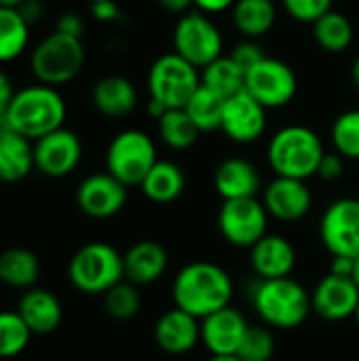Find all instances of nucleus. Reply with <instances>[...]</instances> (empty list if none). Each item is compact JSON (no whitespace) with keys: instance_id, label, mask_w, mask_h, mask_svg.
Wrapping results in <instances>:
<instances>
[{"instance_id":"1","label":"nucleus","mask_w":359,"mask_h":361,"mask_svg":"<svg viewBox=\"0 0 359 361\" xmlns=\"http://www.w3.org/2000/svg\"><path fill=\"white\" fill-rule=\"evenodd\" d=\"M235 286L231 275L216 262L197 260L182 267L171 283V296L178 309L203 319L231 305Z\"/></svg>"},{"instance_id":"2","label":"nucleus","mask_w":359,"mask_h":361,"mask_svg":"<svg viewBox=\"0 0 359 361\" xmlns=\"http://www.w3.org/2000/svg\"><path fill=\"white\" fill-rule=\"evenodd\" d=\"M68 108L63 95L51 85H30L19 89L4 114L11 131L36 142L63 127Z\"/></svg>"},{"instance_id":"3","label":"nucleus","mask_w":359,"mask_h":361,"mask_svg":"<svg viewBox=\"0 0 359 361\" xmlns=\"http://www.w3.org/2000/svg\"><path fill=\"white\" fill-rule=\"evenodd\" d=\"M250 298L262 324L275 330H294L313 313L311 294L292 277L258 279Z\"/></svg>"},{"instance_id":"4","label":"nucleus","mask_w":359,"mask_h":361,"mask_svg":"<svg viewBox=\"0 0 359 361\" xmlns=\"http://www.w3.org/2000/svg\"><path fill=\"white\" fill-rule=\"evenodd\" d=\"M324 154L326 148L322 137L305 125H286L277 129L267 148V161L275 176L305 182L317 176Z\"/></svg>"},{"instance_id":"5","label":"nucleus","mask_w":359,"mask_h":361,"mask_svg":"<svg viewBox=\"0 0 359 361\" xmlns=\"http://www.w3.org/2000/svg\"><path fill=\"white\" fill-rule=\"evenodd\" d=\"M68 279L83 294H106L125 279L123 254L104 241H93L76 250L68 262Z\"/></svg>"},{"instance_id":"6","label":"nucleus","mask_w":359,"mask_h":361,"mask_svg":"<svg viewBox=\"0 0 359 361\" xmlns=\"http://www.w3.org/2000/svg\"><path fill=\"white\" fill-rule=\"evenodd\" d=\"M87 53L83 40L55 30L36 44L30 57V68L38 82L59 87L80 74Z\"/></svg>"},{"instance_id":"7","label":"nucleus","mask_w":359,"mask_h":361,"mask_svg":"<svg viewBox=\"0 0 359 361\" xmlns=\"http://www.w3.org/2000/svg\"><path fill=\"white\" fill-rule=\"evenodd\" d=\"M159 161L154 140L140 129H125L112 137L106 150V171L127 188L140 186Z\"/></svg>"},{"instance_id":"8","label":"nucleus","mask_w":359,"mask_h":361,"mask_svg":"<svg viewBox=\"0 0 359 361\" xmlns=\"http://www.w3.org/2000/svg\"><path fill=\"white\" fill-rule=\"evenodd\" d=\"M146 85L150 97L165 108H184L201 87V72L174 51L152 61Z\"/></svg>"},{"instance_id":"9","label":"nucleus","mask_w":359,"mask_h":361,"mask_svg":"<svg viewBox=\"0 0 359 361\" xmlns=\"http://www.w3.org/2000/svg\"><path fill=\"white\" fill-rule=\"evenodd\" d=\"M222 34L218 25L201 11L184 13L174 27V51L203 70L222 55Z\"/></svg>"},{"instance_id":"10","label":"nucleus","mask_w":359,"mask_h":361,"mask_svg":"<svg viewBox=\"0 0 359 361\" xmlns=\"http://www.w3.org/2000/svg\"><path fill=\"white\" fill-rule=\"evenodd\" d=\"M269 218L271 216L258 197L231 199L220 205L218 228L231 245L250 250L267 235Z\"/></svg>"},{"instance_id":"11","label":"nucleus","mask_w":359,"mask_h":361,"mask_svg":"<svg viewBox=\"0 0 359 361\" xmlns=\"http://www.w3.org/2000/svg\"><path fill=\"white\" fill-rule=\"evenodd\" d=\"M243 89L267 110H277L288 106L296 97L298 78L286 61L264 57L245 72Z\"/></svg>"},{"instance_id":"12","label":"nucleus","mask_w":359,"mask_h":361,"mask_svg":"<svg viewBox=\"0 0 359 361\" xmlns=\"http://www.w3.org/2000/svg\"><path fill=\"white\" fill-rule=\"evenodd\" d=\"M320 239L332 256H359V199L330 203L320 220Z\"/></svg>"},{"instance_id":"13","label":"nucleus","mask_w":359,"mask_h":361,"mask_svg":"<svg viewBox=\"0 0 359 361\" xmlns=\"http://www.w3.org/2000/svg\"><path fill=\"white\" fill-rule=\"evenodd\" d=\"M83 159L80 137L61 127L34 142V165L47 178L70 176Z\"/></svg>"},{"instance_id":"14","label":"nucleus","mask_w":359,"mask_h":361,"mask_svg":"<svg viewBox=\"0 0 359 361\" xmlns=\"http://www.w3.org/2000/svg\"><path fill=\"white\" fill-rule=\"evenodd\" d=\"M220 131L235 144H254L267 131V108L243 89L224 99Z\"/></svg>"},{"instance_id":"15","label":"nucleus","mask_w":359,"mask_h":361,"mask_svg":"<svg viewBox=\"0 0 359 361\" xmlns=\"http://www.w3.org/2000/svg\"><path fill=\"white\" fill-rule=\"evenodd\" d=\"M127 203V186L112 173L87 176L76 188L78 209L95 220H106L116 216Z\"/></svg>"},{"instance_id":"16","label":"nucleus","mask_w":359,"mask_h":361,"mask_svg":"<svg viewBox=\"0 0 359 361\" xmlns=\"http://www.w3.org/2000/svg\"><path fill=\"white\" fill-rule=\"evenodd\" d=\"M359 305V288L353 277L328 273L311 292L313 313L326 322H345L355 315Z\"/></svg>"},{"instance_id":"17","label":"nucleus","mask_w":359,"mask_h":361,"mask_svg":"<svg viewBox=\"0 0 359 361\" xmlns=\"http://www.w3.org/2000/svg\"><path fill=\"white\" fill-rule=\"evenodd\" d=\"M262 203L271 218L279 222H298L311 212L313 195L305 180L277 176L264 186Z\"/></svg>"},{"instance_id":"18","label":"nucleus","mask_w":359,"mask_h":361,"mask_svg":"<svg viewBox=\"0 0 359 361\" xmlns=\"http://www.w3.org/2000/svg\"><path fill=\"white\" fill-rule=\"evenodd\" d=\"M250 324L235 307H224L201 319V345L209 355H237Z\"/></svg>"},{"instance_id":"19","label":"nucleus","mask_w":359,"mask_h":361,"mask_svg":"<svg viewBox=\"0 0 359 361\" xmlns=\"http://www.w3.org/2000/svg\"><path fill=\"white\" fill-rule=\"evenodd\" d=\"M154 341L169 355H186L201 343V319L174 307L157 319Z\"/></svg>"},{"instance_id":"20","label":"nucleus","mask_w":359,"mask_h":361,"mask_svg":"<svg viewBox=\"0 0 359 361\" xmlns=\"http://www.w3.org/2000/svg\"><path fill=\"white\" fill-rule=\"evenodd\" d=\"M296 250L290 239L281 235H264L256 245L250 247V264L258 279H281L290 277L296 269Z\"/></svg>"},{"instance_id":"21","label":"nucleus","mask_w":359,"mask_h":361,"mask_svg":"<svg viewBox=\"0 0 359 361\" xmlns=\"http://www.w3.org/2000/svg\"><path fill=\"white\" fill-rule=\"evenodd\" d=\"M214 188L222 201L258 197L262 188V178L258 167L241 157L222 161L214 173Z\"/></svg>"},{"instance_id":"22","label":"nucleus","mask_w":359,"mask_h":361,"mask_svg":"<svg viewBox=\"0 0 359 361\" xmlns=\"http://www.w3.org/2000/svg\"><path fill=\"white\" fill-rule=\"evenodd\" d=\"M17 313L25 322L30 332L36 336L53 334L63 319V307L59 298L53 292L36 286L23 292L17 305Z\"/></svg>"},{"instance_id":"23","label":"nucleus","mask_w":359,"mask_h":361,"mask_svg":"<svg viewBox=\"0 0 359 361\" xmlns=\"http://www.w3.org/2000/svg\"><path fill=\"white\" fill-rule=\"evenodd\" d=\"M123 264H125V279L135 283V286H150L159 281L169 264L167 250L152 239H144L133 243L125 254H123Z\"/></svg>"},{"instance_id":"24","label":"nucleus","mask_w":359,"mask_h":361,"mask_svg":"<svg viewBox=\"0 0 359 361\" xmlns=\"http://www.w3.org/2000/svg\"><path fill=\"white\" fill-rule=\"evenodd\" d=\"M34 169V142L6 129L0 135V182H21Z\"/></svg>"},{"instance_id":"25","label":"nucleus","mask_w":359,"mask_h":361,"mask_svg":"<svg viewBox=\"0 0 359 361\" xmlns=\"http://www.w3.org/2000/svg\"><path fill=\"white\" fill-rule=\"evenodd\" d=\"M91 99L99 114L108 118H121L133 112L138 104V91L125 76H106L95 82Z\"/></svg>"},{"instance_id":"26","label":"nucleus","mask_w":359,"mask_h":361,"mask_svg":"<svg viewBox=\"0 0 359 361\" xmlns=\"http://www.w3.org/2000/svg\"><path fill=\"white\" fill-rule=\"evenodd\" d=\"M144 197L152 203L167 205L180 199L186 188V176L174 161H157L140 184Z\"/></svg>"},{"instance_id":"27","label":"nucleus","mask_w":359,"mask_h":361,"mask_svg":"<svg viewBox=\"0 0 359 361\" xmlns=\"http://www.w3.org/2000/svg\"><path fill=\"white\" fill-rule=\"evenodd\" d=\"M233 25L252 40L267 36L277 21V4L273 0H237L231 8Z\"/></svg>"},{"instance_id":"28","label":"nucleus","mask_w":359,"mask_h":361,"mask_svg":"<svg viewBox=\"0 0 359 361\" xmlns=\"http://www.w3.org/2000/svg\"><path fill=\"white\" fill-rule=\"evenodd\" d=\"M40 277V262L25 247H8L0 252V283L15 290H30Z\"/></svg>"},{"instance_id":"29","label":"nucleus","mask_w":359,"mask_h":361,"mask_svg":"<svg viewBox=\"0 0 359 361\" xmlns=\"http://www.w3.org/2000/svg\"><path fill=\"white\" fill-rule=\"evenodd\" d=\"M201 85L218 93L220 97L229 99L235 93L243 91L245 70L231 55H220L218 59H214L201 70Z\"/></svg>"},{"instance_id":"30","label":"nucleus","mask_w":359,"mask_h":361,"mask_svg":"<svg viewBox=\"0 0 359 361\" xmlns=\"http://www.w3.org/2000/svg\"><path fill=\"white\" fill-rule=\"evenodd\" d=\"M313 38L326 53H345L355 38L353 23L341 11H328L313 23Z\"/></svg>"},{"instance_id":"31","label":"nucleus","mask_w":359,"mask_h":361,"mask_svg":"<svg viewBox=\"0 0 359 361\" xmlns=\"http://www.w3.org/2000/svg\"><path fill=\"white\" fill-rule=\"evenodd\" d=\"M30 42V23L19 8L0 6V63L15 61Z\"/></svg>"},{"instance_id":"32","label":"nucleus","mask_w":359,"mask_h":361,"mask_svg":"<svg viewBox=\"0 0 359 361\" xmlns=\"http://www.w3.org/2000/svg\"><path fill=\"white\" fill-rule=\"evenodd\" d=\"M157 123L163 144L171 150H186L195 146V142L201 135V131L197 129V125L184 108H169Z\"/></svg>"},{"instance_id":"33","label":"nucleus","mask_w":359,"mask_h":361,"mask_svg":"<svg viewBox=\"0 0 359 361\" xmlns=\"http://www.w3.org/2000/svg\"><path fill=\"white\" fill-rule=\"evenodd\" d=\"M184 110L193 118V123L197 125V129L201 133H209V131L220 129L222 110H224V97H220L218 93H214L207 87L201 85L195 91V95L188 99Z\"/></svg>"},{"instance_id":"34","label":"nucleus","mask_w":359,"mask_h":361,"mask_svg":"<svg viewBox=\"0 0 359 361\" xmlns=\"http://www.w3.org/2000/svg\"><path fill=\"white\" fill-rule=\"evenodd\" d=\"M34 334L17 311H0V360L21 355Z\"/></svg>"},{"instance_id":"35","label":"nucleus","mask_w":359,"mask_h":361,"mask_svg":"<svg viewBox=\"0 0 359 361\" xmlns=\"http://www.w3.org/2000/svg\"><path fill=\"white\" fill-rule=\"evenodd\" d=\"M140 286L123 279L114 288H110L104 294V309L112 319L118 322H129L133 319L140 309H142V296H140Z\"/></svg>"},{"instance_id":"36","label":"nucleus","mask_w":359,"mask_h":361,"mask_svg":"<svg viewBox=\"0 0 359 361\" xmlns=\"http://www.w3.org/2000/svg\"><path fill=\"white\" fill-rule=\"evenodd\" d=\"M334 152L345 159L359 161V108L341 112L330 129Z\"/></svg>"},{"instance_id":"37","label":"nucleus","mask_w":359,"mask_h":361,"mask_svg":"<svg viewBox=\"0 0 359 361\" xmlns=\"http://www.w3.org/2000/svg\"><path fill=\"white\" fill-rule=\"evenodd\" d=\"M269 326H252L248 328L237 357L243 361H271L275 355V336Z\"/></svg>"},{"instance_id":"38","label":"nucleus","mask_w":359,"mask_h":361,"mask_svg":"<svg viewBox=\"0 0 359 361\" xmlns=\"http://www.w3.org/2000/svg\"><path fill=\"white\" fill-rule=\"evenodd\" d=\"M334 0H281L284 11L298 23H315L328 11H332Z\"/></svg>"},{"instance_id":"39","label":"nucleus","mask_w":359,"mask_h":361,"mask_svg":"<svg viewBox=\"0 0 359 361\" xmlns=\"http://www.w3.org/2000/svg\"><path fill=\"white\" fill-rule=\"evenodd\" d=\"M245 72L252 68V66H256L260 59H264L267 55H264V51H262V47L256 42V40H252V38H245L243 42H237L235 47H233V51L229 53Z\"/></svg>"},{"instance_id":"40","label":"nucleus","mask_w":359,"mask_h":361,"mask_svg":"<svg viewBox=\"0 0 359 361\" xmlns=\"http://www.w3.org/2000/svg\"><path fill=\"white\" fill-rule=\"evenodd\" d=\"M343 173H345V157H341L339 152H326L324 159L320 161L317 178H322L326 182H334Z\"/></svg>"},{"instance_id":"41","label":"nucleus","mask_w":359,"mask_h":361,"mask_svg":"<svg viewBox=\"0 0 359 361\" xmlns=\"http://www.w3.org/2000/svg\"><path fill=\"white\" fill-rule=\"evenodd\" d=\"M89 13L102 23H116L123 17L121 6L114 0H91L89 2Z\"/></svg>"},{"instance_id":"42","label":"nucleus","mask_w":359,"mask_h":361,"mask_svg":"<svg viewBox=\"0 0 359 361\" xmlns=\"http://www.w3.org/2000/svg\"><path fill=\"white\" fill-rule=\"evenodd\" d=\"M57 32L61 34H68V36H74V38H83V32H85V21L78 13H63L59 19H57V25H55Z\"/></svg>"},{"instance_id":"43","label":"nucleus","mask_w":359,"mask_h":361,"mask_svg":"<svg viewBox=\"0 0 359 361\" xmlns=\"http://www.w3.org/2000/svg\"><path fill=\"white\" fill-rule=\"evenodd\" d=\"M15 93H17V91H15V87H13V80L8 78L6 72L0 70V116L6 114V110H8V106H11L13 97H15Z\"/></svg>"},{"instance_id":"44","label":"nucleus","mask_w":359,"mask_h":361,"mask_svg":"<svg viewBox=\"0 0 359 361\" xmlns=\"http://www.w3.org/2000/svg\"><path fill=\"white\" fill-rule=\"evenodd\" d=\"M193 2H195L197 11H201L205 15H218V13L233 8L237 0H193Z\"/></svg>"},{"instance_id":"45","label":"nucleus","mask_w":359,"mask_h":361,"mask_svg":"<svg viewBox=\"0 0 359 361\" xmlns=\"http://www.w3.org/2000/svg\"><path fill=\"white\" fill-rule=\"evenodd\" d=\"M330 273L332 275H341V277H353V273H355V258H349V256H332Z\"/></svg>"},{"instance_id":"46","label":"nucleus","mask_w":359,"mask_h":361,"mask_svg":"<svg viewBox=\"0 0 359 361\" xmlns=\"http://www.w3.org/2000/svg\"><path fill=\"white\" fill-rule=\"evenodd\" d=\"M17 8H19V13L23 15V19H25L30 25L36 23V21L42 17V13H44V6H42L40 0H23Z\"/></svg>"},{"instance_id":"47","label":"nucleus","mask_w":359,"mask_h":361,"mask_svg":"<svg viewBox=\"0 0 359 361\" xmlns=\"http://www.w3.org/2000/svg\"><path fill=\"white\" fill-rule=\"evenodd\" d=\"M165 11H169V13H188V8L195 4L193 0H157Z\"/></svg>"},{"instance_id":"48","label":"nucleus","mask_w":359,"mask_h":361,"mask_svg":"<svg viewBox=\"0 0 359 361\" xmlns=\"http://www.w3.org/2000/svg\"><path fill=\"white\" fill-rule=\"evenodd\" d=\"M167 110H169V108H165V106H163L161 102H157V99H152V97L148 99L146 112H148V114H150L152 118H157V121H159V118H161V116H163V114H165Z\"/></svg>"},{"instance_id":"49","label":"nucleus","mask_w":359,"mask_h":361,"mask_svg":"<svg viewBox=\"0 0 359 361\" xmlns=\"http://www.w3.org/2000/svg\"><path fill=\"white\" fill-rule=\"evenodd\" d=\"M351 80H353L355 89L359 91V55L355 57V61H353V68H351Z\"/></svg>"},{"instance_id":"50","label":"nucleus","mask_w":359,"mask_h":361,"mask_svg":"<svg viewBox=\"0 0 359 361\" xmlns=\"http://www.w3.org/2000/svg\"><path fill=\"white\" fill-rule=\"evenodd\" d=\"M207 361H243V360H239L237 355H212Z\"/></svg>"},{"instance_id":"51","label":"nucleus","mask_w":359,"mask_h":361,"mask_svg":"<svg viewBox=\"0 0 359 361\" xmlns=\"http://www.w3.org/2000/svg\"><path fill=\"white\" fill-rule=\"evenodd\" d=\"M21 2L23 0H0V6H13V8H17Z\"/></svg>"},{"instance_id":"52","label":"nucleus","mask_w":359,"mask_h":361,"mask_svg":"<svg viewBox=\"0 0 359 361\" xmlns=\"http://www.w3.org/2000/svg\"><path fill=\"white\" fill-rule=\"evenodd\" d=\"M353 281L358 283V288H359V256L355 258V273H353Z\"/></svg>"},{"instance_id":"53","label":"nucleus","mask_w":359,"mask_h":361,"mask_svg":"<svg viewBox=\"0 0 359 361\" xmlns=\"http://www.w3.org/2000/svg\"><path fill=\"white\" fill-rule=\"evenodd\" d=\"M6 129H8V125H6V118H4V116H0V135H2Z\"/></svg>"},{"instance_id":"54","label":"nucleus","mask_w":359,"mask_h":361,"mask_svg":"<svg viewBox=\"0 0 359 361\" xmlns=\"http://www.w3.org/2000/svg\"><path fill=\"white\" fill-rule=\"evenodd\" d=\"M353 319H355V324H358V328H359V305H358V311H355V315H353Z\"/></svg>"}]
</instances>
